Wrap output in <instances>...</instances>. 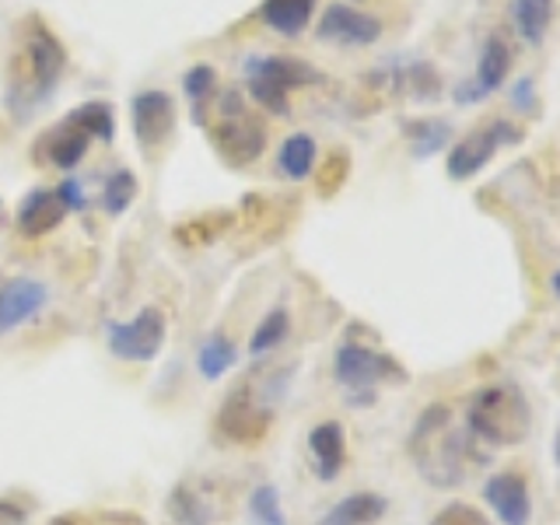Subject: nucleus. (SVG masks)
Returning a JSON list of instances; mask_svg holds the SVG:
<instances>
[{
    "label": "nucleus",
    "instance_id": "f3484780",
    "mask_svg": "<svg viewBox=\"0 0 560 525\" xmlns=\"http://www.w3.org/2000/svg\"><path fill=\"white\" fill-rule=\"evenodd\" d=\"M88 144H92V137H88L81 127H74L70 119H63L60 127H52L43 140L39 148H35V154L43 158V165H57L63 172L78 168V162L88 154Z\"/></svg>",
    "mask_w": 560,
    "mask_h": 525
},
{
    "label": "nucleus",
    "instance_id": "1a4fd4ad",
    "mask_svg": "<svg viewBox=\"0 0 560 525\" xmlns=\"http://www.w3.org/2000/svg\"><path fill=\"white\" fill-rule=\"evenodd\" d=\"M270 424H273V407L259 399V393L249 382L228 393L218 410V434L235 445H256L270 431Z\"/></svg>",
    "mask_w": 560,
    "mask_h": 525
},
{
    "label": "nucleus",
    "instance_id": "cd10ccee",
    "mask_svg": "<svg viewBox=\"0 0 560 525\" xmlns=\"http://www.w3.org/2000/svg\"><path fill=\"white\" fill-rule=\"evenodd\" d=\"M249 515L256 525H288V512L280 504V490L273 483H259L249 494Z\"/></svg>",
    "mask_w": 560,
    "mask_h": 525
},
{
    "label": "nucleus",
    "instance_id": "9d476101",
    "mask_svg": "<svg viewBox=\"0 0 560 525\" xmlns=\"http://www.w3.org/2000/svg\"><path fill=\"white\" fill-rule=\"evenodd\" d=\"M508 67H512V49H508L504 43V35H487V43H483V52H480V63H477V74L466 78L455 84V105H477L483 98H490L494 92H501L504 88V78H508Z\"/></svg>",
    "mask_w": 560,
    "mask_h": 525
},
{
    "label": "nucleus",
    "instance_id": "dca6fc26",
    "mask_svg": "<svg viewBox=\"0 0 560 525\" xmlns=\"http://www.w3.org/2000/svg\"><path fill=\"white\" fill-rule=\"evenodd\" d=\"M308 455L315 466V477L332 483L343 472L347 463V431L340 420H323L308 431Z\"/></svg>",
    "mask_w": 560,
    "mask_h": 525
},
{
    "label": "nucleus",
    "instance_id": "412c9836",
    "mask_svg": "<svg viewBox=\"0 0 560 525\" xmlns=\"http://www.w3.org/2000/svg\"><path fill=\"white\" fill-rule=\"evenodd\" d=\"M168 518L175 525H214V504L203 490H197V483L183 480L168 494Z\"/></svg>",
    "mask_w": 560,
    "mask_h": 525
},
{
    "label": "nucleus",
    "instance_id": "c756f323",
    "mask_svg": "<svg viewBox=\"0 0 560 525\" xmlns=\"http://www.w3.org/2000/svg\"><path fill=\"white\" fill-rule=\"evenodd\" d=\"M431 525H494V522H490L480 512V508L463 504V501H452V504H445L442 512L431 518Z\"/></svg>",
    "mask_w": 560,
    "mask_h": 525
},
{
    "label": "nucleus",
    "instance_id": "473e14b6",
    "mask_svg": "<svg viewBox=\"0 0 560 525\" xmlns=\"http://www.w3.org/2000/svg\"><path fill=\"white\" fill-rule=\"evenodd\" d=\"M25 512L14 501H0V525H22Z\"/></svg>",
    "mask_w": 560,
    "mask_h": 525
},
{
    "label": "nucleus",
    "instance_id": "c9c22d12",
    "mask_svg": "<svg viewBox=\"0 0 560 525\" xmlns=\"http://www.w3.org/2000/svg\"><path fill=\"white\" fill-rule=\"evenodd\" d=\"M52 525H74V522H67V518H57V522H52Z\"/></svg>",
    "mask_w": 560,
    "mask_h": 525
},
{
    "label": "nucleus",
    "instance_id": "0eeeda50",
    "mask_svg": "<svg viewBox=\"0 0 560 525\" xmlns=\"http://www.w3.org/2000/svg\"><path fill=\"white\" fill-rule=\"evenodd\" d=\"M522 133L515 122H508L504 116L501 119H490L487 127L480 130H472L466 133L459 144H455L445 158V172H448V179L455 183H466L472 179L477 172H483L490 162H494V154L504 148V144H518Z\"/></svg>",
    "mask_w": 560,
    "mask_h": 525
},
{
    "label": "nucleus",
    "instance_id": "423d86ee",
    "mask_svg": "<svg viewBox=\"0 0 560 525\" xmlns=\"http://www.w3.org/2000/svg\"><path fill=\"white\" fill-rule=\"evenodd\" d=\"M210 144H214L218 154L232 165H253L262 154V148H267L262 122L245 113L238 92H224L218 105V122L210 127Z\"/></svg>",
    "mask_w": 560,
    "mask_h": 525
},
{
    "label": "nucleus",
    "instance_id": "bb28decb",
    "mask_svg": "<svg viewBox=\"0 0 560 525\" xmlns=\"http://www.w3.org/2000/svg\"><path fill=\"white\" fill-rule=\"evenodd\" d=\"M448 137H452V127L445 119H413V122H407L410 151H413V158H420V162L442 151L448 144Z\"/></svg>",
    "mask_w": 560,
    "mask_h": 525
},
{
    "label": "nucleus",
    "instance_id": "5701e85b",
    "mask_svg": "<svg viewBox=\"0 0 560 525\" xmlns=\"http://www.w3.org/2000/svg\"><path fill=\"white\" fill-rule=\"evenodd\" d=\"M512 22L522 43L539 46L553 22V0H512Z\"/></svg>",
    "mask_w": 560,
    "mask_h": 525
},
{
    "label": "nucleus",
    "instance_id": "f704fd0d",
    "mask_svg": "<svg viewBox=\"0 0 560 525\" xmlns=\"http://www.w3.org/2000/svg\"><path fill=\"white\" fill-rule=\"evenodd\" d=\"M553 463L560 466V420H557V434H553Z\"/></svg>",
    "mask_w": 560,
    "mask_h": 525
},
{
    "label": "nucleus",
    "instance_id": "7ed1b4c3",
    "mask_svg": "<svg viewBox=\"0 0 560 525\" xmlns=\"http://www.w3.org/2000/svg\"><path fill=\"white\" fill-rule=\"evenodd\" d=\"M22 67H25V78H18V88H11V109L25 119L39 109L43 98L52 95V88L60 84V74L67 67V52L60 39L39 22H32L25 28Z\"/></svg>",
    "mask_w": 560,
    "mask_h": 525
},
{
    "label": "nucleus",
    "instance_id": "2f4dec72",
    "mask_svg": "<svg viewBox=\"0 0 560 525\" xmlns=\"http://www.w3.org/2000/svg\"><path fill=\"white\" fill-rule=\"evenodd\" d=\"M57 192H60V200H63V207H67V214L70 210H84V186L78 183V179H63L60 186H57Z\"/></svg>",
    "mask_w": 560,
    "mask_h": 525
},
{
    "label": "nucleus",
    "instance_id": "a878e982",
    "mask_svg": "<svg viewBox=\"0 0 560 525\" xmlns=\"http://www.w3.org/2000/svg\"><path fill=\"white\" fill-rule=\"evenodd\" d=\"M67 119L74 122V127H81L92 140H102V144H109L116 133V116L109 102H84L74 113H67Z\"/></svg>",
    "mask_w": 560,
    "mask_h": 525
},
{
    "label": "nucleus",
    "instance_id": "4468645a",
    "mask_svg": "<svg viewBox=\"0 0 560 525\" xmlns=\"http://www.w3.org/2000/svg\"><path fill=\"white\" fill-rule=\"evenodd\" d=\"M483 501L490 512L498 515L501 525H529L533 515V498H529V483H525L522 472L515 469H501L483 483Z\"/></svg>",
    "mask_w": 560,
    "mask_h": 525
},
{
    "label": "nucleus",
    "instance_id": "6ab92c4d",
    "mask_svg": "<svg viewBox=\"0 0 560 525\" xmlns=\"http://www.w3.org/2000/svg\"><path fill=\"white\" fill-rule=\"evenodd\" d=\"M315 4H319V0H262L259 18H262V25L273 28L277 35L294 39V35H302L308 28Z\"/></svg>",
    "mask_w": 560,
    "mask_h": 525
},
{
    "label": "nucleus",
    "instance_id": "c85d7f7f",
    "mask_svg": "<svg viewBox=\"0 0 560 525\" xmlns=\"http://www.w3.org/2000/svg\"><path fill=\"white\" fill-rule=\"evenodd\" d=\"M214 88H218V70L210 67V63H197V67H189L186 70V78H183V92L186 98L192 102V116L200 119V109H203V102L214 95Z\"/></svg>",
    "mask_w": 560,
    "mask_h": 525
},
{
    "label": "nucleus",
    "instance_id": "b1692460",
    "mask_svg": "<svg viewBox=\"0 0 560 525\" xmlns=\"http://www.w3.org/2000/svg\"><path fill=\"white\" fill-rule=\"evenodd\" d=\"M291 337V315L284 305L270 308L267 315L259 319V326L253 329L249 337V358L259 361V358H270L273 350H280V343H284Z\"/></svg>",
    "mask_w": 560,
    "mask_h": 525
},
{
    "label": "nucleus",
    "instance_id": "2eb2a0df",
    "mask_svg": "<svg viewBox=\"0 0 560 525\" xmlns=\"http://www.w3.org/2000/svg\"><path fill=\"white\" fill-rule=\"evenodd\" d=\"M67 218V207L60 200L57 189H32L22 197V203H18V218H14V228L22 232L25 238H43L49 235L52 228H57L60 221Z\"/></svg>",
    "mask_w": 560,
    "mask_h": 525
},
{
    "label": "nucleus",
    "instance_id": "20e7f679",
    "mask_svg": "<svg viewBox=\"0 0 560 525\" xmlns=\"http://www.w3.org/2000/svg\"><path fill=\"white\" fill-rule=\"evenodd\" d=\"M332 375H337L340 389L354 407L375 399V389L382 382H407V372L393 354H382L364 343L347 340L337 347V358H332Z\"/></svg>",
    "mask_w": 560,
    "mask_h": 525
},
{
    "label": "nucleus",
    "instance_id": "9b49d317",
    "mask_svg": "<svg viewBox=\"0 0 560 525\" xmlns=\"http://www.w3.org/2000/svg\"><path fill=\"white\" fill-rule=\"evenodd\" d=\"M49 305V288L35 277H8L0 284V337L39 319Z\"/></svg>",
    "mask_w": 560,
    "mask_h": 525
},
{
    "label": "nucleus",
    "instance_id": "39448f33",
    "mask_svg": "<svg viewBox=\"0 0 560 525\" xmlns=\"http://www.w3.org/2000/svg\"><path fill=\"white\" fill-rule=\"evenodd\" d=\"M323 81V74L294 57H249L245 60V88L273 116H288V95L294 88Z\"/></svg>",
    "mask_w": 560,
    "mask_h": 525
},
{
    "label": "nucleus",
    "instance_id": "f8f14e48",
    "mask_svg": "<svg viewBox=\"0 0 560 525\" xmlns=\"http://www.w3.org/2000/svg\"><path fill=\"white\" fill-rule=\"evenodd\" d=\"M130 122H133L137 144L144 151H154L158 144H165L168 133L175 130V98L168 92H162V88L133 95Z\"/></svg>",
    "mask_w": 560,
    "mask_h": 525
},
{
    "label": "nucleus",
    "instance_id": "4be33fe9",
    "mask_svg": "<svg viewBox=\"0 0 560 525\" xmlns=\"http://www.w3.org/2000/svg\"><path fill=\"white\" fill-rule=\"evenodd\" d=\"M315 162H319V144H315L312 133H291L277 151V168L291 183L308 179L315 172Z\"/></svg>",
    "mask_w": 560,
    "mask_h": 525
},
{
    "label": "nucleus",
    "instance_id": "72a5a7b5",
    "mask_svg": "<svg viewBox=\"0 0 560 525\" xmlns=\"http://www.w3.org/2000/svg\"><path fill=\"white\" fill-rule=\"evenodd\" d=\"M550 291L557 294V302H560V267H557V270L550 273Z\"/></svg>",
    "mask_w": 560,
    "mask_h": 525
},
{
    "label": "nucleus",
    "instance_id": "393cba45",
    "mask_svg": "<svg viewBox=\"0 0 560 525\" xmlns=\"http://www.w3.org/2000/svg\"><path fill=\"white\" fill-rule=\"evenodd\" d=\"M137 200V175L130 168H116L105 175L102 192H98V207L109 218H119L122 210H130V203Z\"/></svg>",
    "mask_w": 560,
    "mask_h": 525
},
{
    "label": "nucleus",
    "instance_id": "6e6552de",
    "mask_svg": "<svg viewBox=\"0 0 560 525\" xmlns=\"http://www.w3.org/2000/svg\"><path fill=\"white\" fill-rule=\"evenodd\" d=\"M105 340H109V350L119 358V361H137V364H148L154 361L158 354L165 350V340H168V323H165V312L162 308H140L133 319L127 323H113L109 332H105Z\"/></svg>",
    "mask_w": 560,
    "mask_h": 525
},
{
    "label": "nucleus",
    "instance_id": "a211bd4d",
    "mask_svg": "<svg viewBox=\"0 0 560 525\" xmlns=\"http://www.w3.org/2000/svg\"><path fill=\"white\" fill-rule=\"evenodd\" d=\"M389 512V501L375 490H358V494H347L329 512L315 522V525H375Z\"/></svg>",
    "mask_w": 560,
    "mask_h": 525
},
{
    "label": "nucleus",
    "instance_id": "f03ea898",
    "mask_svg": "<svg viewBox=\"0 0 560 525\" xmlns=\"http://www.w3.org/2000/svg\"><path fill=\"white\" fill-rule=\"evenodd\" d=\"M466 431L490 448L522 445L533 434V407L515 382L480 385L466 402Z\"/></svg>",
    "mask_w": 560,
    "mask_h": 525
},
{
    "label": "nucleus",
    "instance_id": "aec40b11",
    "mask_svg": "<svg viewBox=\"0 0 560 525\" xmlns=\"http://www.w3.org/2000/svg\"><path fill=\"white\" fill-rule=\"evenodd\" d=\"M238 358H242L238 343L228 337V332L214 329L197 350V372H200L203 382H218V378H224L228 372H232V368L238 364Z\"/></svg>",
    "mask_w": 560,
    "mask_h": 525
},
{
    "label": "nucleus",
    "instance_id": "ddd939ff",
    "mask_svg": "<svg viewBox=\"0 0 560 525\" xmlns=\"http://www.w3.org/2000/svg\"><path fill=\"white\" fill-rule=\"evenodd\" d=\"M319 39L337 46H375L382 39V22L350 4H329L319 22Z\"/></svg>",
    "mask_w": 560,
    "mask_h": 525
},
{
    "label": "nucleus",
    "instance_id": "f257e3e1",
    "mask_svg": "<svg viewBox=\"0 0 560 525\" xmlns=\"http://www.w3.org/2000/svg\"><path fill=\"white\" fill-rule=\"evenodd\" d=\"M410 459L417 472L431 487H459L466 480V466L472 459L469 434L452 428V410L445 402H434L424 413L417 417V424L407 438Z\"/></svg>",
    "mask_w": 560,
    "mask_h": 525
},
{
    "label": "nucleus",
    "instance_id": "7c9ffc66",
    "mask_svg": "<svg viewBox=\"0 0 560 525\" xmlns=\"http://www.w3.org/2000/svg\"><path fill=\"white\" fill-rule=\"evenodd\" d=\"M508 95H512V105L518 113H533L536 109V81L533 78H518Z\"/></svg>",
    "mask_w": 560,
    "mask_h": 525
}]
</instances>
